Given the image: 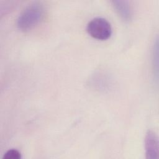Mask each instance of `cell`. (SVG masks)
<instances>
[{
  "instance_id": "cell-5",
  "label": "cell",
  "mask_w": 159,
  "mask_h": 159,
  "mask_svg": "<svg viewBox=\"0 0 159 159\" xmlns=\"http://www.w3.org/2000/svg\"><path fill=\"white\" fill-rule=\"evenodd\" d=\"M2 158L3 159H20L21 154L17 150L10 149L4 154Z\"/></svg>"
},
{
  "instance_id": "cell-2",
  "label": "cell",
  "mask_w": 159,
  "mask_h": 159,
  "mask_svg": "<svg viewBox=\"0 0 159 159\" xmlns=\"http://www.w3.org/2000/svg\"><path fill=\"white\" fill-rule=\"evenodd\" d=\"M86 30L91 37L99 40H106L112 34L110 23L102 17H96L90 20L87 25Z\"/></svg>"
},
{
  "instance_id": "cell-1",
  "label": "cell",
  "mask_w": 159,
  "mask_h": 159,
  "mask_svg": "<svg viewBox=\"0 0 159 159\" xmlns=\"http://www.w3.org/2000/svg\"><path fill=\"white\" fill-rule=\"evenodd\" d=\"M40 3L34 2L27 6L19 15L17 26L22 31L27 32L37 26L43 20L45 11Z\"/></svg>"
},
{
  "instance_id": "cell-3",
  "label": "cell",
  "mask_w": 159,
  "mask_h": 159,
  "mask_svg": "<svg viewBox=\"0 0 159 159\" xmlns=\"http://www.w3.org/2000/svg\"><path fill=\"white\" fill-rule=\"evenodd\" d=\"M145 155L147 159H158L159 158V142L156 134L149 130L145 139Z\"/></svg>"
},
{
  "instance_id": "cell-4",
  "label": "cell",
  "mask_w": 159,
  "mask_h": 159,
  "mask_svg": "<svg viewBox=\"0 0 159 159\" xmlns=\"http://www.w3.org/2000/svg\"><path fill=\"white\" fill-rule=\"evenodd\" d=\"M112 3L115 11L122 20L124 21H129L131 20L132 11L127 1H113Z\"/></svg>"
},
{
  "instance_id": "cell-6",
  "label": "cell",
  "mask_w": 159,
  "mask_h": 159,
  "mask_svg": "<svg viewBox=\"0 0 159 159\" xmlns=\"http://www.w3.org/2000/svg\"><path fill=\"white\" fill-rule=\"evenodd\" d=\"M158 41H156V43L154 45V49H153V66L154 69L156 70V73L158 74Z\"/></svg>"
}]
</instances>
